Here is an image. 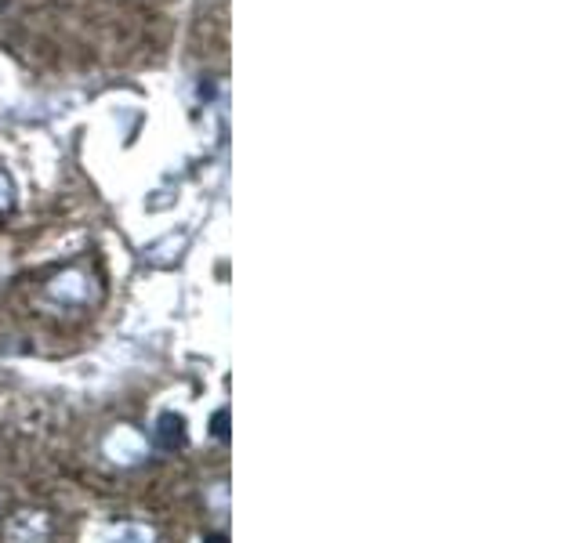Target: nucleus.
Returning <instances> with one entry per match:
<instances>
[{"instance_id": "f257e3e1", "label": "nucleus", "mask_w": 580, "mask_h": 543, "mask_svg": "<svg viewBox=\"0 0 580 543\" xmlns=\"http://www.w3.org/2000/svg\"><path fill=\"white\" fill-rule=\"evenodd\" d=\"M185 243H189V236H185V232H178V236H163L160 243H153V247L145 250V257L153 261V264H171L174 257H182Z\"/></svg>"}, {"instance_id": "f03ea898", "label": "nucleus", "mask_w": 580, "mask_h": 543, "mask_svg": "<svg viewBox=\"0 0 580 543\" xmlns=\"http://www.w3.org/2000/svg\"><path fill=\"white\" fill-rule=\"evenodd\" d=\"M160 446L163 449H182L185 446V420L178 413H163L160 416Z\"/></svg>"}, {"instance_id": "7ed1b4c3", "label": "nucleus", "mask_w": 580, "mask_h": 543, "mask_svg": "<svg viewBox=\"0 0 580 543\" xmlns=\"http://www.w3.org/2000/svg\"><path fill=\"white\" fill-rule=\"evenodd\" d=\"M77 286H87V283L80 279V275H73V272H69V275H62V279H55L51 294H55V297H66V301H80L84 294H80Z\"/></svg>"}, {"instance_id": "20e7f679", "label": "nucleus", "mask_w": 580, "mask_h": 543, "mask_svg": "<svg viewBox=\"0 0 580 543\" xmlns=\"http://www.w3.org/2000/svg\"><path fill=\"white\" fill-rule=\"evenodd\" d=\"M210 431H214V438H229V413L225 409H218L210 416Z\"/></svg>"}, {"instance_id": "39448f33", "label": "nucleus", "mask_w": 580, "mask_h": 543, "mask_svg": "<svg viewBox=\"0 0 580 543\" xmlns=\"http://www.w3.org/2000/svg\"><path fill=\"white\" fill-rule=\"evenodd\" d=\"M112 543H149V533H145V529H128V533L117 536Z\"/></svg>"}, {"instance_id": "423d86ee", "label": "nucleus", "mask_w": 580, "mask_h": 543, "mask_svg": "<svg viewBox=\"0 0 580 543\" xmlns=\"http://www.w3.org/2000/svg\"><path fill=\"white\" fill-rule=\"evenodd\" d=\"M11 196H15V188H11V181L4 178V174H0V207H8Z\"/></svg>"}, {"instance_id": "0eeeda50", "label": "nucleus", "mask_w": 580, "mask_h": 543, "mask_svg": "<svg viewBox=\"0 0 580 543\" xmlns=\"http://www.w3.org/2000/svg\"><path fill=\"white\" fill-rule=\"evenodd\" d=\"M207 543H225V536H221V533H214V536H207Z\"/></svg>"}, {"instance_id": "6e6552de", "label": "nucleus", "mask_w": 580, "mask_h": 543, "mask_svg": "<svg viewBox=\"0 0 580 543\" xmlns=\"http://www.w3.org/2000/svg\"><path fill=\"white\" fill-rule=\"evenodd\" d=\"M0 11H4V0H0Z\"/></svg>"}]
</instances>
